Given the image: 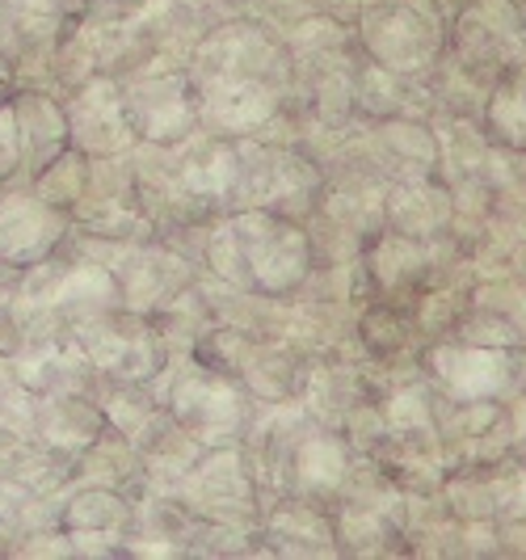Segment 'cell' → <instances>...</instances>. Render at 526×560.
Returning a JSON list of instances; mask_svg holds the SVG:
<instances>
[{
    "label": "cell",
    "instance_id": "2",
    "mask_svg": "<svg viewBox=\"0 0 526 560\" xmlns=\"http://www.w3.org/2000/svg\"><path fill=\"white\" fill-rule=\"evenodd\" d=\"M366 34H371V51L384 59L391 72L396 68H417L434 51V30L425 18H417L413 9H391L384 18H375L366 26Z\"/></svg>",
    "mask_w": 526,
    "mask_h": 560
},
{
    "label": "cell",
    "instance_id": "13",
    "mask_svg": "<svg viewBox=\"0 0 526 560\" xmlns=\"http://www.w3.org/2000/svg\"><path fill=\"white\" fill-rule=\"evenodd\" d=\"M523 439H526V434H523Z\"/></svg>",
    "mask_w": 526,
    "mask_h": 560
},
{
    "label": "cell",
    "instance_id": "8",
    "mask_svg": "<svg viewBox=\"0 0 526 560\" xmlns=\"http://www.w3.org/2000/svg\"><path fill=\"white\" fill-rule=\"evenodd\" d=\"M384 140H388V148L400 161H413L421 168L430 165V156H434V140L421 127H391V131H384Z\"/></svg>",
    "mask_w": 526,
    "mask_h": 560
},
{
    "label": "cell",
    "instance_id": "11",
    "mask_svg": "<svg viewBox=\"0 0 526 560\" xmlns=\"http://www.w3.org/2000/svg\"><path fill=\"white\" fill-rule=\"evenodd\" d=\"M493 493V510H501V514H526V472H505V477L489 489Z\"/></svg>",
    "mask_w": 526,
    "mask_h": 560
},
{
    "label": "cell",
    "instance_id": "4",
    "mask_svg": "<svg viewBox=\"0 0 526 560\" xmlns=\"http://www.w3.org/2000/svg\"><path fill=\"white\" fill-rule=\"evenodd\" d=\"M451 220V202L443 190H434L430 182H405L400 190H391V224L405 236H430Z\"/></svg>",
    "mask_w": 526,
    "mask_h": 560
},
{
    "label": "cell",
    "instance_id": "5",
    "mask_svg": "<svg viewBox=\"0 0 526 560\" xmlns=\"http://www.w3.org/2000/svg\"><path fill=\"white\" fill-rule=\"evenodd\" d=\"M295 468H300V480H307V485L332 489V485L346 480L350 459H346V447L337 439H304L295 451Z\"/></svg>",
    "mask_w": 526,
    "mask_h": 560
},
{
    "label": "cell",
    "instance_id": "7",
    "mask_svg": "<svg viewBox=\"0 0 526 560\" xmlns=\"http://www.w3.org/2000/svg\"><path fill=\"white\" fill-rule=\"evenodd\" d=\"M493 127L498 136H505L510 143H526V93L518 89H501L493 97Z\"/></svg>",
    "mask_w": 526,
    "mask_h": 560
},
{
    "label": "cell",
    "instance_id": "12",
    "mask_svg": "<svg viewBox=\"0 0 526 560\" xmlns=\"http://www.w3.org/2000/svg\"><path fill=\"white\" fill-rule=\"evenodd\" d=\"M526 434V396L514 405V439H523Z\"/></svg>",
    "mask_w": 526,
    "mask_h": 560
},
{
    "label": "cell",
    "instance_id": "10",
    "mask_svg": "<svg viewBox=\"0 0 526 560\" xmlns=\"http://www.w3.org/2000/svg\"><path fill=\"white\" fill-rule=\"evenodd\" d=\"M359 97L371 110H391V106H396V77H391V68H371V72H362Z\"/></svg>",
    "mask_w": 526,
    "mask_h": 560
},
{
    "label": "cell",
    "instance_id": "9",
    "mask_svg": "<svg viewBox=\"0 0 526 560\" xmlns=\"http://www.w3.org/2000/svg\"><path fill=\"white\" fill-rule=\"evenodd\" d=\"M388 425L391 430H421V425H430V405L421 400V393H396L388 400Z\"/></svg>",
    "mask_w": 526,
    "mask_h": 560
},
{
    "label": "cell",
    "instance_id": "6",
    "mask_svg": "<svg viewBox=\"0 0 526 560\" xmlns=\"http://www.w3.org/2000/svg\"><path fill=\"white\" fill-rule=\"evenodd\" d=\"M425 253L413 236H388L379 253H375V270H379V282H405L413 270H421Z\"/></svg>",
    "mask_w": 526,
    "mask_h": 560
},
{
    "label": "cell",
    "instance_id": "1",
    "mask_svg": "<svg viewBox=\"0 0 526 560\" xmlns=\"http://www.w3.org/2000/svg\"><path fill=\"white\" fill-rule=\"evenodd\" d=\"M241 253H245V270L249 279L266 291H287L295 279H304L307 270V241L291 224H282L274 215H245L236 220Z\"/></svg>",
    "mask_w": 526,
    "mask_h": 560
},
{
    "label": "cell",
    "instance_id": "3",
    "mask_svg": "<svg viewBox=\"0 0 526 560\" xmlns=\"http://www.w3.org/2000/svg\"><path fill=\"white\" fill-rule=\"evenodd\" d=\"M434 366L446 384L468 400H484L493 396L510 380V363L501 359L498 350H484V346H451L434 354Z\"/></svg>",
    "mask_w": 526,
    "mask_h": 560
}]
</instances>
